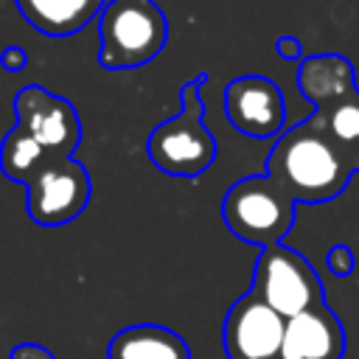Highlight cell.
Masks as SVG:
<instances>
[{
  "instance_id": "7c38bea8",
  "label": "cell",
  "mask_w": 359,
  "mask_h": 359,
  "mask_svg": "<svg viewBox=\"0 0 359 359\" xmlns=\"http://www.w3.org/2000/svg\"><path fill=\"white\" fill-rule=\"evenodd\" d=\"M22 20L45 36H73L98 20L104 0H14Z\"/></svg>"
},
{
  "instance_id": "30bf717a",
  "label": "cell",
  "mask_w": 359,
  "mask_h": 359,
  "mask_svg": "<svg viewBox=\"0 0 359 359\" xmlns=\"http://www.w3.org/2000/svg\"><path fill=\"white\" fill-rule=\"evenodd\" d=\"M345 328L331 306L320 303L286 320L280 359H342Z\"/></svg>"
},
{
  "instance_id": "d6986e66",
  "label": "cell",
  "mask_w": 359,
  "mask_h": 359,
  "mask_svg": "<svg viewBox=\"0 0 359 359\" xmlns=\"http://www.w3.org/2000/svg\"><path fill=\"white\" fill-rule=\"evenodd\" d=\"M275 53L286 62H297V59H303V45L297 36H280V39H275Z\"/></svg>"
},
{
  "instance_id": "9c48e42d",
  "label": "cell",
  "mask_w": 359,
  "mask_h": 359,
  "mask_svg": "<svg viewBox=\"0 0 359 359\" xmlns=\"http://www.w3.org/2000/svg\"><path fill=\"white\" fill-rule=\"evenodd\" d=\"M224 115L244 137H278L286 123V98L266 76H238L224 87Z\"/></svg>"
},
{
  "instance_id": "4fadbf2b",
  "label": "cell",
  "mask_w": 359,
  "mask_h": 359,
  "mask_svg": "<svg viewBox=\"0 0 359 359\" xmlns=\"http://www.w3.org/2000/svg\"><path fill=\"white\" fill-rule=\"evenodd\" d=\"M107 359H191V351L174 328L137 323L121 328L109 339Z\"/></svg>"
},
{
  "instance_id": "6da1fadb",
  "label": "cell",
  "mask_w": 359,
  "mask_h": 359,
  "mask_svg": "<svg viewBox=\"0 0 359 359\" xmlns=\"http://www.w3.org/2000/svg\"><path fill=\"white\" fill-rule=\"evenodd\" d=\"M266 174L275 177L297 205H323L339 196L359 174V151L334 140L325 126L309 115L278 135L266 154Z\"/></svg>"
},
{
  "instance_id": "e0dca14e",
  "label": "cell",
  "mask_w": 359,
  "mask_h": 359,
  "mask_svg": "<svg viewBox=\"0 0 359 359\" xmlns=\"http://www.w3.org/2000/svg\"><path fill=\"white\" fill-rule=\"evenodd\" d=\"M0 65H3V70H8V73H20V70L28 65V56H25V50H22L20 45H8V48H3V53H0Z\"/></svg>"
},
{
  "instance_id": "ba28073f",
  "label": "cell",
  "mask_w": 359,
  "mask_h": 359,
  "mask_svg": "<svg viewBox=\"0 0 359 359\" xmlns=\"http://www.w3.org/2000/svg\"><path fill=\"white\" fill-rule=\"evenodd\" d=\"M286 317L247 292L224 317L222 345L227 359H280Z\"/></svg>"
},
{
  "instance_id": "7a4b0ae2",
  "label": "cell",
  "mask_w": 359,
  "mask_h": 359,
  "mask_svg": "<svg viewBox=\"0 0 359 359\" xmlns=\"http://www.w3.org/2000/svg\"><path fill=\"white\" fill-rule=\"evenodd\" d=\"M208 81V73H199L196 79L185 81L180 90V112L157 123L149 135L146 151L154 168L171 177H199L208 171L216 160V137L202 121V84Z\"/></svg>"
},
{
  "instance_id": "9a60e30c",
  "label": "cell",
  "mask_w": 359,
  "mask_h": 359,
  "mask_svg": "<svg viewBox=\"0 0 359 359\" xmlns=\"http://www.w3.org/2000/svg\"><path fill=\"white\" fill-rule=\"evenodd\" d=\"M311 115L325 126V132L334 140H339L351 151H359V87L345 93L334 104L314 109Z\"/></svg>"
},
{
  "instance_id": "2e32d148",
  "label": "cell",
  "mask_w": 359,
  "mask_h": 359,
  "mask_svg": "<svg viewBox=\"0 0 359 359\" xmlns=\"http://www.w3.org/2000/svg\"><path fill=\"white\" fill-rule=\"evenodd\" d=\"M328 269H331V275H337V278H348V275H353V269H356V258H353L351 247H345V244H334V247L328 250Z\"/></svg>"
},
{
  "instance_id": "8992f818",
  "label": "cell",
  "mask_w": 359,
  "mask_h": 359,
  "mask_svg": "<svg viewBox=\"0 0 359 359\" xmlns=\"http://www.w3.org/2000/svg\"><path fill=\"white\" fill-rule=\"evenodd\" d=\"M93 182L76 157H56L25 182V213L39 227H62L90 205Z\"/></svg>"
},
{
  "instance_id": "3957f363",
  "label": "cell",
  "mask_w": 359,
  "mask_h": 359,
  "mask_svg": "<svg viewBox=\"0 0 359 359\" xmlns=\"http://www.w3.org/2000/svg\"><path fill=\"white\" fill-rule=\"evenodd\" d=\"M168 20L154 0H109L98 14V65L135 70L160 56Z\"/></svg>"
},
{
  "instance_id": "ac0fdd59",
  "label": "cell",
  "mask_w": 359,
  "mask_h": 359,
  "mask_svg": "<svg viewBox=\"0 0 359 359\" xmlns=\"http://www.w3.org/2000/svg\"><path fill=\"white\" fill-rule=\"evenodd\" d=\"M8 359H56L45 345H36V342H20L11 348Z\"/></svg>"
},
{
  "instance_id": "8fae6325",
  "label": "cell",
  "mask_w": 359,
  "mask_h": 359,
  "mask_svg": "<svg viewBox=\"0 0 359 359\" xmlns=\"http://www.w3.org/2000/svg\"><path fill=\"white\" fill-rule=\"evenodd\" d=\"M297 90L314 104V109H323L356 90V70L351 59L339 53H314L297 65Z\"/></svg>"
},
{
  "instance_id": "5b68a950",
  "label": "cell",
  "mask_w": 359,
  "mask_h": 359,
  "mask_svg": "<svg viewBox=\"0 0 359 359\" xmlns=\"http://www.w3.org/2000/svg\"><path fill=\"white\" fill-rule=\"evenodd\" d=\"M250 292L261 297L266 306H272L278 314H283L286 320L311 306L325 303L323 283L311 261L303 252L286 247L283 241L261 247L255 258Z\"/></svg>"
},
{
  "instance_id": "52a82bcc",
  "label": "cell",
  "mask_w": 359,
  "mask_h": 359,
  "mask_svg": "<svg viewBox=\"0 0 359 359\" xmlns=\"http://www.w3.org/2000/svg\"><path fill=\"white\" fill-rule=\"evenodd\" d=\"M14 126L28 132L50 157H73L76 146L81 143V121L76 107L39 84H25L14 95Z\"/></svg>"
},
{
  "instance_id": "277c9868",
  "label": "cell",
  "mask_w": 359,
  "mask_h": 359,
  "mask_svg": "<svg viewBox=\"0 0 359 359\" xmlns=\"http://www.w3.org/2000/svg\"><path fill=\"white\" fill-rule=\"evenodd\" d=\"M294 196L266 171L236 180L222 199L227 230L255 247L280 244L294 224Z\"/></svg>"
},
{
  "instance_id": "5bb4252c",
  "label": "cell",
  "mask_w": 359,
  "mask_h": 359,
  "mask_svg": "<svg viewBox=\"0 0 359 359\" xmlns=\"http://www.w3.org/2000/svg\"><path fill=\"white\" fill-rule=\"evenodd\" d=\"M50 160H56V157H50L28 132H22L20 126H14L6 137H3V143H0V171L11 180V182H20V185H25L39 168H45Z\"/></svg>"
}]
</instances>
